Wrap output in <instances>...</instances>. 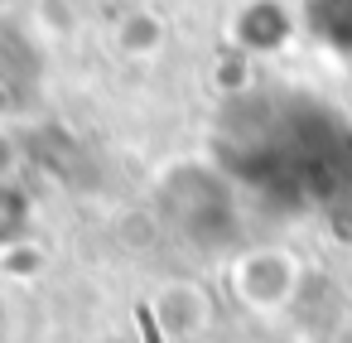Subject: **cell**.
<instances>
[{
    "mask_svg": "<svg viewBox=\"0 0 352 343\" xmlns=\"http://www.w3.org/2000/svg\"><path fill=\"white\" fill-rule=\"evenodd\" d=\"M44 266H49V251L34 237L0 242V276H6V280H39Z\"/></svg>",
    "mask_w": 352,
    "mask_h": 343,
    "instance_id": "4",
    "label": "cell"
},
{
    "mask_svg": "<svg viewBox=\"0 0 352 343\" xmlns=\"http://www.w3.org/2000/svg\"><path fill=\"white\" fill-rule=\"evenodd\" d=\"M20 338V314H15V300L0 290V343H15Z\"/></svg>",
    "mask_w": 352,
    "mask_h": 343,
    "instance_id": "6",
    "label": "cell"
},
{
    "mask_svg": "<svg viewBox=\"0 0 352 343\" xmlns=\"http://www.w3.org/2000/svg\"><path fill=\"white\" fill-rule=\"evenodd\" d=\"M333 343H352V314L338 324V333H333Z\"/></svg>",
    "mask_w": 352,
    "mask_h": 343,
    "instance_id": "8",
    "label": "cell"
},
{
    "mask_svg": "<svg viewBox=\"0 0 352 343\" xmlns=\"http://www.w3.org/2000/svg\"><path fill=\"white\" fill-rule=\"evenodd\" d=\"M212 314H217V300H212V290L198 276H169V280H160L150 290V319H155L164 343L203 338Z\"/></svg>",
    "mask_w": 352,
    "mask_h": 343,
    "instance_id": "2",
    "label": "cell"
},
{
    "mask_svg": "<svg viewBox=\"0 0 352 343\" xmlns=\"http://www.w3.org/2000/svg\"><path fill=\"white\" fill-rule=\"evenodd\" d=\"M20 169H25V145L0 126V189H10L20 179Z\"/></svg>",
    "mask_w": 352,
    "mask_h": 343,
    "instance_id": "5",
    "label": "cell"
},
{
    "mask_svg": "<svg viewBox=\"0 0 352 343\" xmlns=\"http://www.w3.org/2000/svg\"><path fill=\"white\" fill-rule=\"evenodd\" d=\"M164 39H169V25H164V15H155V10H126V15L111 25L116 54H121V59H135V63L155 59V54L164 49Z\"/></svg>",
    "mask_w": 352,
    "mask_h": 343,
    "instance_id": "3",
    "label": "cell"
},
{
    "mask_svg": "<svg viewBox=\"0 0 352 343\" xmlns=\"http://www.w3.org/2000/svg\"><path fill=\"white\" fill-rule=\"evenodd\" d=\"M227 290L256 319H275V314H285L299 300V290H304V261L289 247H246L227 266Z\"/></svg>",
    "mask_w": 352,
    "mask_h": 343,
    "instance_id": "1",
    "label": "cell"
},
{
    "mask_svg": "<svg viewBox=\"0 0 352 343\" xmlns=\"http://www.w3.org/2000/svg\"><path fill=\"white\" fill-rule=\"evenodd\" d=\"M246 343H309L304 333H289V329H270V333H256V338H246Z\"/></svg>",
    "mask_w": 352,
    "mask_h": 343,
    "instance_id": "7",
    "label": "cell"
}]
</instances>
